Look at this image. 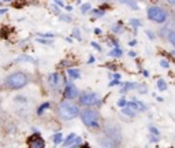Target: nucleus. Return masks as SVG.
Masks as SVG:
<instances>
[{
	"instance_id": "17",
	"label": "nucleus",
	"mask_w": 175,
	"mask_h": 148,
	"mask_svg": "<svg viewBox=\"0 0 175 148\" xmlns=\"http://www.w3.org/2000/svg\"><path fill=\"white\" fill-rule=\"evenodd\" d=\"M52 140H54V143L56 144V145H59V144L63 141V134L62 133H55L54 136H52Z\"/></svg>"
},
{
	"instance_id": "5",
	"label": "nucleus",
	"mask_w": 175,
	"mask_h": 148,
	"mask_svg": "<svg viewBox=\"0 0 175 148\" xmlns=\"http://www.w3.org/2000/svg\"><path fill=\"white\" fill-rule=\"evenodd\" d=\"M81 119L88 128H99V114L93 110H84L81 114Z\"/></svg>"
},
{
	"instance_id": "34",
	"label": "nucleus",
	"mask_w": 175,
	"mask_h": 148,
	"mask_svg": "<svg viewBox=\"0 0 175 148\" xmlns=\"http://www.w3.org/2000/svg\"><path fill=\"white\" fill-rule=\"evenodd\" d=\"M54 2L56 3L58 6H60V7H64V4H63V2H62V0H54Z\"/></svg>"
},
{
	"instance_id": "30",
	"label": "nucleus",
	"mask_w": 175,
	"mask_h": 148,
	"mask_svg": "<svg viewBox=\"0 0 175 148\" xmlns=\"http://www.w3.org/2000/svg\"><path fill=\"white\" fill-rule=\"evenodd\" d=\"M92 47H95L96 49H97V51H101V47H100L97 43H92Z\"/></svg>"
},
{
	"instance_id": "44",
	"label": "nucleus",
	"mask_w": 175,
	"mask_h": 148,
	"mask_svg": "<svg viewBox=\"0 0 175 148\" xmlns=\"http://www.w3.org/2000/svg\"><path fill=\"white\" fill-rule=\"evenodd\" d=\"M4 2H13V0H4Z\"/></svg>"
},
{
	"instance_id": "18",
	"label": "nucleus",
	"mask_w": 175,
	"mask_h": 148,
	"mask_svg": "<svg viewBox=\"0 0 175 148\" xmlns=\"http://www.w3.org/2000/svg\"><path fill=\"white\" fill-rule=\"evenodd\" d=\"M127 106L130 108H133L136 112H140V107H138V103H137V100H133V101H127Z\"/></svg>"
},
{
	"instance_id": "31",
	"label": "nucleus",
	"mask_w": 175,
	"mask_h": 148,
	"mask_svg": "<svg viewBox=\"0 0 175 148\" xmlns=\"http://www.w3.org/2000/svg\"><path fill=\"white\" fill-rule=\"evenodd\" d=\"M40 36H43V37H48V39H52V37H54V35H51V33H44V35H40Z\"/></svg>"
},
{
	"instance_id": "19",
	"label": "nucleus",
	"mask_w": 175,
	"mask_h": 148,
	"mask_svg": "<svg viewBox=\"0 0 175 148\" xmlns=\"http://www.w3.org/2000/svg\"><path fill=\"white\" fill-rule=\"evenodd\" d=\"M157 88L159 90H167V84L164 79H159L157 81Z\"/></svg>"
},
{
	"instance_id": "11",
	"label": "nucleus",
	"mask_w": 175,
	"mask_h": 148,
	"mask_svg": "<svg viewBox=\"0 0 175 148\" xmlns=\"http://www.w3.org/2000/svg\"><path fill=\"white\" fill-rule=\"evenodd\" d=\"M119 2H121L122 4L129 6L130 8H133V10H137V8H138V4H137L136 0H119Z\"/></svg>"
},
{
	"instance_id": "8",
	"label": "nucleus",
	"mask_w": 175,
	"mask_h": 148,
	"mask_svg": "<svg viewBox=\"0 0 175 148\" xmlns=\"http://www.w3.org/2000/svg\"><path fill=\"white\" fill-rule=\"evenodd\" d=\"M60 82H62V77L58 73H52V74L48 75V84H49L51 88L58 89L59 85H60Z\"/></svg>"
},
{
	"instance_id": "6",
	"label": "nucleus",
	"mask_w": 175,
	"mask_h": 148,
	"mask_svg": "<svg viewBox=\"0 0 175 148\" xmlns=\"http://www.w3.org/2000/svg\"><path fill=\"white\" fill-rule=\"evenodd\" d=\"M99 101L97 95L93 92H85L80 96V103L82 106H93Z\"/></svg>"
},
{
	"instance_id": "14",
	"label": "nucleus",
	"mask_w": 175,
	"mask_h": 148,
	"mask_svg": "<svg viewBox=\"0 0 175 148\" xmlns=\"http://www.w3.org/2000/svg\"><path fill=\"white\" fill-rule=\"evenodd\" d=\"M48 108H51V103H49V101H45V103H43L39 108H37V114H39V115H43L44 111L48 110Z\"/></svg>"
},
{
	"instance_id": "13",
	"label": "nucleus",
	"mask_w": 175,
	"mask_h": 148,
	"mask_svg": "<svg viewBox=\"0 0 175 148\" xmlns=\"http://www.w3.org/2000/svg\"><path fill=\"white\" fill-rule=\"evenodd\" d=\"M67 74L71 77V79H78L81 77V73L77 69H69V70H67Z\"/></svg>"
},
{
	"instance_id": "24",
	"label": "nucleus",
	"mask_w": 175,
	"mask_h": 148,
	"mask_svg": "<svg viewBox=\"0 0 175 148\" xmlns=\"http://www.w3.org/2000/svg\"><path fill=\"white\" fill-rule=\"evenodd\" d=\"M89 10H90V4H89V3H86V4H84L82 7H81V13L82 14H86Z\"/></svg>"
},
{
	"instance_id": "16",
	"label": "nucleus",
	"mask_w": 175,
	"mask_h": 148,
	"mask_svg": "<svg viewBox=\"0 0 175 148\" xmlns=\"http://www.w3.org/2000/svg\"><path fill=\"white\" fill-rule=\"evenodd\" d=\"M136 88H140V85L138 84H133V82H127V84L123 85V89H122L121 92L125 93V92H127L129 89H136Z\"/></svg>"
},
{
	"instance_id": "12",
	"label": "nucleus",
	"mask_w": 175,
	"mask_h": 148,
	"mask_svg": "<svg viewBox=\"0 0 175 148\" xmlns=\"http://www.w3.org/2000/svg\"><path fill=\"white\" fill-rule=\"evenodd\" d=\"M122 112L125 114L126 117H130V118H133V117H136V111H134L133 108H130L129 106H126V107H122Z\"/></svg>"
},
{
	"instance_id": "33",
	"label": "nucleus",
	"mask_w": 175,
	"mask_h": 148,
	"mask_svg": "<svg viewBox=\"0 0 175 148\" xmlns=\"http://www.w3.org/2000/svg\"><path fill=\"white\" fill-rule=\"evenodd\" d=\"M60 19H62V21H67V22H70V21H71L69 17H64V15H60Z\"/></svg>"
},
{
	"instance_id": "10",
	"label": "nucleus",
	"mask_w": 175,
	"mask_h": 148,
	"mask_svg": "<svg viewBox=\"0 0 175 148\" xmlns=\"http://www.w3.org/2000/svg\"><path fill=\"white\" fill-rule=\"evenodd\" d=\"M99 143H100V145H101L103 148H116L115 145H116V143L112 141L111 139H108L106 136V137H101V139H99Z\"/></svg>"
},
{
	"instance_id": "32",
	"label": "nucleus",
	"mask_w": 175,
	"mask_h": 148,
	"mask_svg": "<svg viewBox=\"0 0 175 148\" xmlns=\"http://www.w3.org/2000/svg\"><path fill=\"white\" fill-rule=\"evenodd\" d=\"M74 36H75L78 40L81 39V36H80V32H78V29H75V30H74Z\"/></svg>"
},
{
	"instance_id": "28",
	"label": "nucleus",
	"mask_w": 175,
	"mask_h": 148,
	"mask_svg": "<svg viewBox=\"0 0 175 148\" xmlns=\"http://www.w3.org/2000/svg\"><path fill=\"white\" fill-rule=\"evenodd\" d=\"M130 24H131L134 28H138V26L141 25V22H140L138 19H131V21H130Z\"/></svg>"
},
{
	"instance_id": "37",
	"label": "nucleus",
	"mask_w": 175,
	"mask_h": 148,
	"mask_svg": "<svg viewBox=\"0 0 175 148\" xmlns=\"http://www.w3.org/2000/svg\"><path fill=\"white\" fill-rule=\"evenodd\" d=\"M147 33H148V36H149V39H151V40H153V39H155V36H153V33H152V32H147Z\"/></svg>"
},
{
	"instance_id": "22",
	"label": "nucleus",
	"mask_w": 175,
	"mask_h": 148,
	"mask_svg": "<svg viewBox=\"0 0 175 148\" xmlns=\"http://www.w3.org/2000/svg\"><path fill=\"white\" fill-rule=\"evenodd\" d=\"M149 132L152 133V136H156V137H160V132L156 129L155 126H152V125H149Z\"/></svg>"
},
{
	"instance_id": "20",
	"label": "nucleus",
	"mask_w": 175,
	"mask_h": 148,
	"mask_svg": "<svg viewBox=\"0 0 175 148\" xmlns=\"http://www.w3.org/2000/svg\"><path fill=\"white\" fill-rule=\"evenodd\" d=\"M122 49H119V48H115V49H112V51L110 52V55L111 56H116V58H119V56H122Z\"/></svg>"
},
{
	"instance_id": "36",
	"label": "nucleus",
	"mask_w": 175,
	"mask_h": 148,
	"mask_svg": "<svg viewBox=\"0 0 175 148\" xmlns=\"http://www.w3.org/2000/svg\"><path fill=\"white\" fill-rule=\"evenodd\" d=\"M93 13H96V15H103L104 14L103 11H99V10H93Z\"/></svg>"
},
{
	"instance_id": "7",
	"label": "nucleus",
	"mask_w": 175,
	"mask_h": 148,
	"mask_svg": "<svg viewBox=\"0 0 175 148\" xmlns=\"http://www.w3.org/2000/svg\"><path fill=\"white\" fill-rule=\"evenodd\" d=\"M28 145L29 148H45V141L39 134H33L28 140Z\"/></svg>"
},
{
	"instance_id": "41",
	"label": "nucleus",
	"mask_w": 175,
	"mask_h": 148,
	"mask_svg": "<svg viewBox=\"0 0 175 148\" xmlns=\"http://www.w3.org/2000/svg\"><path fill=\"white\" fill-rule=\"evenodd\" d=\"M6 11H7L6 8H3V10H0V15H3V14H4V13H6Z\"/></svg>"
},
{
	"instance_id": "25",
	"label": "nucleus",
	"mask_w": 175,
	"mask_h": 148,
	"mask_svg": "<svg viewBox=\"0 0 175 148\" xmlns=\"http://www.w3.org/2000/svg\"><path fill=\"white\" fill-rule=\"evenodd\" d=\"M160 66H162V67H164V69H168V67H170V63L167 62V60L162 59V60H160Z\"/></svg>"
},
{
	"instance_id": "26",
	"label": "nucleus",
	"mask_w": 175,
	"mask_h": 148,
	"mask_svg": "<svg viewBox=\"0 0 175 148\" xmlns=\"http://www.w3.org/2000/svg\"><path fill=\"white\" fill-rule=\"evenodd\" d=\"M118 106H119V107H126V106H127V101H126V99H121V100L118 101Z\"/></svg>"
},
{
	"instance_id": "4",
	"label": "nucleus",
	"mask_w": 175,
	"mask_h": 148,
	"mask_svg": "<svg viewBox=\"0 0 175 148\" xmlns=\"http://www.w3.org/2000/svg\"><path fill=\"white\" fill-rule=\"evenodd\" d=\"M148 14V18L153 22H157V24H164L167 21V13L162 7H157V6H152L148 8L147 11Z\"/></svg>"
},
{
	"instance_id": "1",
	"label": "nucleus",
	"mask_w": 175,
	"mask_h": 148,
	"mask_svg": "<svg viewBox=\"0 0 175 148\" xmlns=\"http://www.w3.org/2000/svg\"><path fill=\"white\" fill-rule=\"evenodd\" d=\"M58 114L62 119L71 121V119L75 118V117H78L80 110H78L77 106L74 103H71V101H62L58 107Z\"/></svg>"
},
{
	"instance_id": "35",
	"label": "nucleus",
	"mask_w": 175,
	"mask_h": 148,
	"mask_svg": "<svg viewBox=\"0 0 175 148\" xmlns=\"http://www.w3.org/2000/svg\"><path fill=\"white\" fill-rule=\"evenodd\" d=\"M116 84H119V79H115V81H111V82H110L111 86H112V85H116Z\"/></svg>"
},
{
	"instance_id": "29",
	"label": "nucleus",
	"mask_w": 175,
	"mask_h": 148,
	"mask_svg": "<svg viewBox=\"0 0 175 148\" xmlns=\"http://www.w3.org/2000/svg\"><path fill=\"white\" fill-rule=\"evenodd\" d=\"M15 101H22V103H25V101H28V100H26L25 97H22V96H17L15 97Z\"/></svg>"
},
{
	"instance_id": "21",
	"label": "nucleus",
	"mask_w": 175,
	"mask_h": 148,
	"mask_svg": "<svg viewBox=\"0 0 175 148\" xmlns=\"http://www.w3.org/2000/svg\"><path fill=\"white\" fill-rule=\"evenodd\" d=\"M168 41L172 44V47L175 48V32H168Z\"/></svg>"
},
{
	"instance_id": "2",
	"label": "nucleus",
	"mask_w": 175,
	"mask_h": 148,
	"mask_svg": "<svg viewBox=\"0 0 175 148\" xmlns=\"http://www.w3.org/2000/svg\"><path fill=\"white\" fill-rule=\"evenodd\" d=\"M26 84H28V75L25 73H21V71L10 74L4 81V85L10 89H21Z\"/></svg>"
},
{
	"instance_id": "15",
	"label": "nucleus",
	"mask_w": 175,
	"mask_h": 148,
	"mask_svg": "<svg viewBox=\"0 0 175 148\" xmlns=\"http://www.w3.org/2000/svg\"><path fill=\"white\" fill-rule=\"evenodd\" d=\"M75 137H77V134H75V133H71V134H69V137H67V139L64 140V143H63V147L69 148V147L73 144V141H74V139H75Z\"/></svg>"
},
{
	"instance_id": "27",
	"label": "nucleus",
	"mask_w": 175,
	"mask_h": 148,
	"mask_svg": "<svg viewBox=\"0 0 175 148\" xmlns=\"http://www.w3.org/2000/svg\"><path fill=\"white\" fill-rule=\"evenodd\" d=\"M21 60H29V62H33V59L30 56H21V58L17 59V62H21Z\"/></svg>"
},
{
	"instance_id": "38",
	"label": "nucleus",
	"mask_w": 175,
	"mask_h": 148,
	"mask_svg": "<svg viewBox=\"0 0 175 148\" xmlns=\"http://www.w3.org/2000/svg\"><path fill=\"white\" fill-rule=\"evenodd\" d=\"M167 3L171 4V6H175V0H167Z\"/></svg>"
},
{
	"instance_id": "40",
	"label": "nucleus",
	"mask_w": 175,
	"mask_h": 148,
	"mask_svg": "<svg viewBox=\"0 0 175 148\" xmlns=\"http://www.w3.org/2000/svg\"><path fill=\"white\" fill-rule=\"evenodd\" d=\"M100 32H101L100 29H95V33H96V35H100Z\"/></svg>"
},
{
	"instance_id": "43",
	"label": "nucleus",
	"mask_w": 175,
	"mask_h": 148,
	"mask_svg": "<svg viewBox=\"0 0 175 148\" xmlns=\"http://www.w3.org/2000/svg\"><path fill=\"white\" fill-rule=\"evenodd\" d=\"M121 78V74H115V79H119Z\"/></svg>"
},
{
	"instance_id": "39",
	"label": "nucleus",
	"mask_w": 175,
	"mask_h": 148,
	"mask_svg": "<svg viewBox=\"0 0 175 148\" xmlns=\"http://www.w3.org/2000/svg\"><path fill=\"white\" fill-rule=\"evenodd\" d=\"M92 62H95V56H90V59H89V63H92Z\"/></svg>"
},
{
	"instance_id": "42",
	"label": "nucleus",
	"mask_w": 175,
	"mask_h": 148,
	"mask_svg": "<svg viewBox=\"0 0 175 148\" xmlns=\"http://www.w3.org/2000/svg\"><path fill=\"white\" fill-rule=\"evenodd\" d=\"M136 43H137V41H134V40H133V41H130L129 44H130V45H136Z\"/></svg>"
},
{
	"instance_id": "9",
	"label": "nucleus",
	"mask_w": 175,
	"mask_h": 148,
	"mask_svg": "<svg viewBox=\"0 0 175 148\" xmlns=\"http://www.w3.org/2000/svg\"><path fill=\"white\" fill-rule=\"evenodd\" d=\"M64 96L67 99H70V100H73V99H75L78 96V89L75 85L73 84H67L66 89H64Z\"/></svg>"
},
{
	"instance_id": "3",
	"label": "nucleus",
	"mask_w": 175,
	"mask_h": 148,
	"mask_svg": "<svg viewBox=\"0 0 175 148\" xmlns=\"http://www.w3.org/2000/svg\"><path fill=\"white\" fill-rule=\"evenodd\" d=\"M103 130H104V134H106L107 137L111 139L116 144H119L122 141V132H121V129H119V126H116L115 123L106 122L104 126H103Z\"/></svg>"
},
{
	"instance_id": "23",
	"label": "nucleus",
	"mask_w": 175,
	"mask_h": 148,
	"mask_svg": "<svg viewBox=\"0 0 175 148\" xmlns=\"http://www.w3.org/2000/svg\"><path fill=\"white\" fill-rule=\"evenodd\" d=\"M80 144H82V139H81V137H75V139H74V141H73V144H71V147L73 148L80 147Z\"/></svg>"
}]
</instances>
